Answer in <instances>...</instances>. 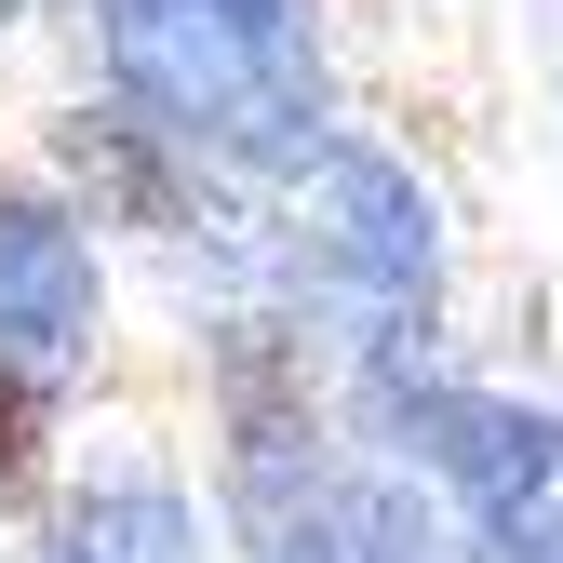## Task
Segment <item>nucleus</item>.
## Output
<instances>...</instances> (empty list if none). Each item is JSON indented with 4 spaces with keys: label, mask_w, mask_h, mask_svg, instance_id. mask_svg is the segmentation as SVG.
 <instances>
[{
    "label": "nucleus",
    "mask_w": 563,
    "mask_h": 563,
    "mask_svg": "<svg viewBox=\"0 0 563 563\" xmlns=\"http://www.w3.org/2000/svg\"><path fill=\"white\" fill-rule=\"evenodd\" d=\"M108 67L148 121L216 134V148H296L309 108H322L309 27L282 0H121Z\"/></svg>",
    "instance_id": "nucleus-1"
},
{
    "label": "nucleus",
    "mask_w": 563,
    "mask_h": 563,
    "mask_svg": "<svg viewBox=\"0 0 563 563\" xmlns=\"http://www.w3.org/2000/svg\"><path fill=\"white\" fill-rule=\"evenodd\" d=\"M296 229H309V255H322L335 282H363L376 309H416V296H430V201H416L389 162L322 148L309 188H296Z\"/></svg>",
    "instance_id": "nucleus-2"
},
{
    "label": "nucleus",
    "mask_w": 563,
    "mask_h": 563,
    "mask_svg": "<svg viewBox=\"0 0 563 563\" xmlns=\"http://www.w3.org/2000/svg\"><path fill=\"white\" fill-rule=\"evenodd\" d=\"M0 363L41 389L95 363V255L54 201H0Z\"/></svg>",
    "instance_id": "nucleus-3"
},
{
    "label": "nucleus",
    "mask_w": 563,
    "mask_h": 563,
    "mask_svg": "<svg viewBox=\"0 0 563 563\" xmlns=\"http://www.w3.org/2000/svg\"><path fill=\"white\" fill-rule=\"evenodd\" d=\"M389 402H402V389H389ZM402 430L430 443V470H456L483 510H523V497H550V483H563V430H550V416H510V402L416 389V402H402Z\"/></svg>",
    "instance_id": "nucleus-4"
},
{
    "label": "nucleus",
    "mask_w": 563,
    "mask_h": 563,
    "mask_svg": "<svg viewBox=\"0 0 563 563\" xmlns=\"http://www.w3.org/2000/svg\"><path fill=\"white\" fill-rule=\"evenodd\" d=\"M54 563H201V523L162 497V483H108V497L67 510Z\"/></svg>",
    "instance_id": "nucleus-5"
},
{
    "label": "nucleus",
    "mask_w": 563,
    "mask_h": 563,
    "mask_svg": "<svg viewBox=\"0 0 563 563\" xmlns=\"http://www.w3.org/2000/svg\"><path fill=\"white\" fill-rule=\"evenodd\" d=\"M41 402H54L41 376H14V363H0V510L41 483Z\"/></svg>",
    "instance_id": "nucleus-6"
},
{
    "label": "nucleus",
    "mask_w": 563,
    "mask_h": 563,
    "mask_svg": "<svg viewBox=\"0 0 563 563\" xmlns=\"http://www.w3.org/2000/svg\"><path fill=\"white\" fill-rule=\"evenodd\" d=\"M563 497V483H550ZM550 497H523V510H483L497 523V563H563V523H550Z\"/></svg>",
    "instance_id": "nucleus-7"
}]
</instances>
